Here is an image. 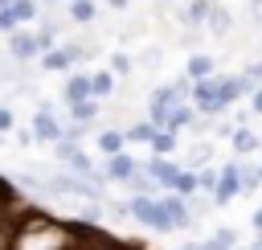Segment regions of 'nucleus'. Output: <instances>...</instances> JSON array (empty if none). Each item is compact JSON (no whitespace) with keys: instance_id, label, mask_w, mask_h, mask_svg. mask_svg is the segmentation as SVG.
<instances>
[{"instance_id":"obj_1","label":"nucleus","mask_w":262,"mask_h":250,"mask_svg":"<svg viewBox=\"0 0 262 250\" xmlns=\"http://www.w3.org/2000/svg\"><path fill=\"white\" fill-rule=\"evenodd\" d=\"M70 246H74V234L41 213H29L8 234V250H70Z\"/></svg>"},{"instance_id":"obj_2","label":"nucleus","mask_w":262,"mask_h":250,"mask_svg":"<svg viewBox=\"0 0 262 250\" xmlns=\"http://www.w3.org/2000/svg\"><path fill=\"white\" fill-rule=\"evenodd\" d=\"M192 115H188V107L180 102V94L176 90H156L151 94V123L156 127H184Z\"/></svg>"},{"instance_id":"obj_3","label":"nucleus","mask_w":262,"mask_h":250,"mask_svg":"<svg viewBox=\"0 0 262 250\" xmlns=\"http://www.w3.org/2000/svg\"><path fill=\"white\" fill-rule=\"evenodd\" d=\"M45 193H61V197H98L94 180H90V176H74V172L49 176V180H45Z\"/></svg>"},{"instance_id":"obj_4","label":"nucleus","mask_w":262,"mask_h":250,"mask_svg":"<svg viewBox=\"0 0 262 250\" xmlns=\"http://www.w3.org/2000/svg\"><path fill=\"white\" fill-rule=\"evenodd\" d=\"M127 213L131 217H139L143 225H151V230H172L168 225V217H164V209H160V201H151V197H135L131 205H127Z\"/></svg>"},{"instance_id":"obj_5","label":"nucleus","mask_w":262,"mask_h":250,"mask_svg":"<svg viewBox=\"0 0 262 250\" xmlns=\"http://www.w3.org/2000/svg\"><path fill=\"white\" fill-rule=\"evenodd\" d=\"M237 193H242V180H237V160H233L213 184V205H229V197H237Z\"/></svg>"},{"instance_id":"obj_6","label":"nucleus","mask_w":262,"mask_h":250,"mask_svg":"<svg viewBox=\"0 0 262 250\" xmlns=\"http://www.w3.org/2000/svg\"><path fill=\"white\" fill-rule=\"evenodd\" d=\"M156 201H160V209H164V217H168V225H172V230H180V225H188V221H192V209H188L176 193H164V197H156Z\"/></svg>"},{"instance_id":"obj_7","label":"nucleus","mask_w":262,"mask_h":250,"mask_svg":"<svg viewBox=\"0 0 262 250\" xmlns=\"http://www.w3.org/2000/svg\"><path fill=\"white\" fill-rule=\"evenodd\" d=\"M192 102L201 107V111H217L221 102H217V82L213 78H201L196 86H192Z\"/></svg>"},{"instance_id":"obj_8","label":"nucleus","mask_w":262,"mask_h":250,"mask_svg":"<svg viewBox=\"0 0 262 250\" xmlns=\"http://www.w3.org/2000/svg\"><path fill=\"white\" fill-rule=\"evenodd\" d=\"M147 176H151V180H160L164 189H172V184L180 180V168H176L172 160H151V164H147Z\"/></svg>"},{"instance_id":"obj_9","label":"nucleus","mask_w":262,"mask_h":250,"mask_svg":"<svg viewBox=\"0 0 262 250\" xmlns=\"http://www.w3.org/2000/svg\"><path fill=\"white\" fill-rule=\"evenodd\" d=\"M74 57H78V49L66 45V49H49L41 66H45V70H66V66H74Z\"/></svg>"},{"instance_id":"obj_10","label":"nucleus","mask_w":262,"mask_h":250,"mask_svg":"<svg viewBox=\"0 0 262 250\" xmlns=\"http://www.w3.org/2000/svg\"><path fill=\"white\" fill-rule=\"evenodd\" d=\"M33 53H37V41H33V33H16V37H12V57H16V61H29Z\"/></svg>"},{"instance_id":"obj_11","label":"nucleus","mask_w":262,"mask_h":250,"mask_svg":"<svg viewBox=\"0 0 262 250\" xmlns=\"http://www.w3.org/2000/svg\"><path fill=\"white\" fill-rule=\"evenodd\" d=\"M86 98H90V78H82V74L70 78L66 82V102H86Z\"/></svg>"},{"instance_id":"obj_12","label":"nucleus","mask_w":262,"mask_h":250,"mask_svg":"<svg viewBox=\"0 0 262 250\" xmlns=\"http://www.w3.org/2000/svg\"><path fill=\"white\" fill-rule=\"evenodd\" d=\"M131 172H135V160H131V156H123V152H115V156H111V168H106V176H115V180H127Z\"/></svg>"},{"instance_id":"obj_13","label":"nucleus","mask_w":262,"mask_h":250,"mask_svg":"<svg viewBox=\"0 0 262 250\" xmlns=\"http://www.w3.org/2000/svg\"><path fill=\"white\" fill-rule=\"evenodd\" d=\"M33 127H37V139H61V127H57V123H53L45 111L37 115V123H33Z\"/></svg>"},{"instance_id":"obj_14","label":"nucleus","mask_w":262,"mask_h":250,"mask_svg":"<svg viewBox=\"0 0 262 250\" xmlns=\"http://www.w3.org/2000/svg\"><path fill=\"white\" fill-rule=\"evenodd\" d=\"M205 20H209V33H225V29H229V12H225V8H213V4H209Z\"/></svg>"},{"instance_id":"obj_15","label":"nucleus","mask_w":262,"mask_h":250,"mask_svg":"<svg viewBox=\"0 0 262 250\" xmlns=\"http://www.w3.org/2000/svg\"><path fill=\"white\" fill-rule=\"evenodd\" d=\"M209 70H213V57H205V53H196V57L188 61V78H192V82L209 78Z\"/></svg>"},{"instance_id":"obj_16","label":"nucleus","mask_w":262,"mask_h":250,"mask_svg":"<svg viewBox=\"0 0 262 250\" xmlns=\"http://www.w3.org/2000/svg\"><path fill=\"white\" fill-rule=\"evenodd\" d=\"M8 12L16 16V25H20V20H33V16H37V0H12Z\"/></svg>"},{"instance_id":"obj_17","label":"nucleus","mask_w":262,"mask_h":250,"mask_svg":"<svg viewBox=\"0 0 262 250\" xmlns=\"http://www.w3.org/2000/svg\"><path fill=\"white\" fill-rule=\"evenodd\" d=\"M111 90H115V78H111V74H102V70H98V74H90V94H98V98H102V94H111Z\"/></svg>"},{"instance_id":"obj_18","label":"nucleus","mask_w":262,"mask_h":250,"mask_svg":"<svg viewBox=\"0 0 262 250\" xmlns=\"http://www.w3.org/2000/svg\"><path fill=\"white\" fill-rule=\"evenodd\" d=\"M237 98V78H217V102H233Z\"/></svg>"},{"instance_id":"obj_19","label":"nucleus","mask_w":262,"mask_h":250,"mask_svg":"<svg viewBox=\"0 0 262 250\" xmlns=\"http://www.w3.org/2000/svg\"><path fill=\"white\" fill-rule=\"evenodd\" d=\"M70 16H74V20H82V25H86V20H90V16H94V0H70Z\"/></svg>"},{"instance_id":"obj_20","label":"nucleus","mask_w":262,"mask_h":250,"mask_svg":"<svg viewBox=\"0 0 262 250\" xmlns=\"http://www.w3.org/2000/svg\"><path fill=\"white\" fill-rule=\"evenodd\" d=\"M201 250H233V234H229V230H221L217 238H209V242H201Z\"/></svg>"},{"instance_id":"obj_21","label":"nucleus","mask_w":262,"mask_h":250,"mask_svg":"<svg viewBox=\"0 0 262 250\" xmlns=\"http://www.w3.org/2000/svg\"><path fill=\"white\" fill-rule=\"evenodd\" d=\"M205 12H209V0H196V4H188V8H184V20H188V25H201V20H205Z\"/></svg>"},{"instance_id":"obj_22","label":"nucleus","mask_w":262,"mask_h":250,"mask_svg":"<svg viewBox=\"0 0 262 250\" xmlns=\"http://www.w3.org/2000/svg\"><path fill=\"white\" fill-rule=\"evenodd\" d=\"M156 135V123H135V127H127V139H139V143H147Z\"/></svg>"},{"instance_id":"obj_23","label":"nucleus","mask_w":262,"mask_h":250,"mask_svg":"<svg viewBox=\"0 0 262 250\" xmlns=\"http://www.w3.org/2000/svg\"><path fill=\"white\" fill-rule=\"evenodd\" d=\"M127 189H135V193H151V176H143L139 168L127 176Z\"/></svg>"},{"instance_id":"obj_24","label":"nucleus","mask_w":262,"mask_h":250,"mask_svg":"<svg viewBox=\"0 0 262 250\" xmlns=\"http://www.w3.org/2000/svg\"><path fill=\"white\" fill-rule=\"evenodd\" d=\"M147 143H151V148H156V152H164V156H168V152H172V143H176V139H172V135H168V131H156V135H151V139H147Z\"/></svg>"},{"instance_id":"obj_25","label":"nucleus","mask_w":262,"mask_h":250,"mask_svg":"<svg viewBox=\"0 0 262 250\" xmlns=\"http://www.w3.org/2000/svg\"><path fill=\"white\" fill-rule=\"evenodd\" d=\"M70 107H74V119H78V123L94 119V102H90V98H86V102H70Z\"/></svg>"},{"instance_id":"obj_26","label":"nucleus","mask_w":262,"mask_h":250,"mask_svg":"<svg viewBox=\"0 0 262 250\" xmlns=\"http://www.w3.org/2000/svg\"><path fill=\"white\" fill-rule=\"evenodd\" d=\"M98 143H102V152H119L123 135H119V131H102V135H98Z\"/></svg>"},{"instance_id":"obj_27","label":"nucleus","mask_w":262,"mask_h":250,"mask_svg":"<svg viewBox=\"0 0 262 250\" xmlns=\"http://www.w3.org/2000/svg\"><path fill=\"white\" fill-rule=\"evenodd\" d=\"M254 143H258V139H254L250 131H237V135H233V148H237V152H250Z\"/></svg>"},{"instance_id":"obj_28","label":"nucleus","mask_w":262,"mask_h":250,"mask_svg":"<svg viewBox=\"0 0 262 250\" xmlns=\"http://www.w3.org/2000/svg\"><path fill=\"white\" fill-rule=\"evenodd\" d=\"M188 160H192V164H196V168H201V164H205V160H209V143H196V148H192V152H188Z\"/></svg>"},{"instance_id":"obj_29","label":"nucleus","mask_w":262,"mask_h":250,"mask_svg":"<svg viewBox=\"0 0 262 250\" xmlns=\"http://www.w3.org/2000/svg\"><path fill=\"white\" fill-rule=\"evenodd\" d=\"M131 70V57L127 53H115V74H127Z\"/></svg>"},{"instance_id":"obj_30","label":"nucleus","mask_w":262,"mask_h":250,"mask_svg":"<svg viewBox=\"0 0 262 250\" xmlns=\"http://www.w3.org/2000/svg\"><path fill=\"white\" fill-rule=\"evenodd\" d=\"M196 184H201V189H213L217 176H213V172H196Z\"/></svg>"},{"instance_id":"obj_31","label":"nucleus","mask_w":262,"mask_h":250,"mask_svg":"<svg viewBox=\"0 0 262 250\" xmlns=\"http://www.w3.org/2000/svg\"><path fill=\"white\" fill-rule=\"evenodd\" d=\"M4 127H12V111H8V107H0V131H4Z\"/></svg>"},{"instance_id":"obj_32","label":"nucleus","mask_w":262,"mask_h":250,"mask_svg":"<svg viewBox=\"0 0 262 250\" xmlns=\"http://www.w3.org/2000/svg\"><path fill=\"white\" fill-rule=\"evenodd\" d=\"M250 12H254V20L262 25V0H250Z\"/></svg>"},{"instance_id":"obj_33","label":"nucleus","mask_w":262,"mask_h":250,"mask_svg":"<svg viewBox=\"0 0 262 250\" xmlns=\"http://www.w3.org/2000/svg\"><path fill=\"white\" fill-rule=\"evenodd\" d=\"M254 111H262V86L254 90Z\"/></svg>"},{"instance_id":"obj_34","label":"nucleus","mask_w":262,"mask_h":250,"mask_svg":"<svg viewBox=\"0 0 262 250\" xmlns=\"http://www.w3.org/2000/svg\"><path fill=\"white\" fill-rule=\"evenodd\" d=\"M254 225H258V230H262V209H258V213H254Z\"/></svg>"},{"instance_id":"obj_35","label":"nucleus","mask_w":262,"mask_h":250,"mask_svg":"<svg viewBox=\"0 0 262 250\" xmlns=\"http://www.w3.org/2000/svg\"><path fill=\"white\" fill-rule=\"evenodd\" d=\"M180 250H201V242H188V246H180Z\"/></svg>"},{"instance_id":"obj_36","label":"nucleus","mask_w":262,"mask_h":250,"mask_svg":"<svg viewBox=\"0 0 262 250\" xmlns=\"http://www.w3.org/2000/svg\"><path fill=\"white\" fill-rule=\"evenodd\" d=\"M106 4H115V8H123V4H127V0H106Z\"/></svg>"},{"instance_id":"obj_37","label":"nucleus","mask_w":262,"mask_h":250,"mask_svg":"<svg viewBox=\"0 0 262 250\" xmlns=\"http://www.w3.org/2000/svg\"><path fill=\"white\" fill-rule=\"evenodd\" d=\"M8 4H12V0H0V8H8Z\"/></svg>"},{"instance_id":"obj_38","label":"nucleus","mask_w":262,"mask_h":250,"mask_svg":"<svg viewBox=\"0 0 262 250\" xmlns=\"http://www.w3.org/2000/svg\"><path fill=\"white\" fill-rule=\"evenodd\" d=\"M49 4H61V0H49Z\"/></svg>"},{"instance_id":"obj_39","label":"nucleus","mask_w":262,"mask_h":250,"mask_svg":"<svg viewBox=\"0 0 262 250\" xmlns=\"http://www.w3.org/2000/svg\"><path fill=\"white\" fill-rule=\"evenodd\" d=\"M250 250H262V246H250Z\"/></svg>"}]
</instances>
